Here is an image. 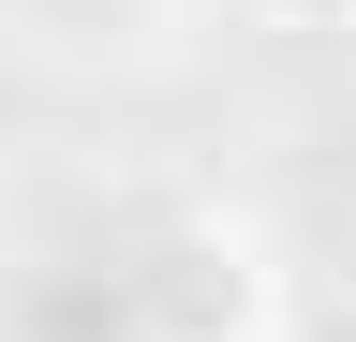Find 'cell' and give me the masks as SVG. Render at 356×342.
<instances>
[{
    "mask_svg": "<svg viewBox=\"0 0 356 342\" xmlns=\"http://www.w3.org/2000/svg\"><path fill=\"white\" fill-rule=\"evenodd\" d=\"M297 342H356V283H327V297H312V313H297Z\"/></svg>",
    "mask_w": 356,
    "mask_h": 342,
    "instance_id": "obj_2",
    "label": "cell"
},
{
    "mask_svg": "<svg viewBox=\"0 0 356 342\" xmlns=\"http://www.w3.org/2000/svg\"><path fill=\"white\" fill-rule=\"evenodd\" d=\"M134 342H252L267 327V238L252 224H163L119 283Z\"/></svg>",
    "mask_w": 356,
    "mask_h": 342,
    "instance_id": "obj_1",
    "label": "cell"
},
{
    "mask_svg": "<svg viewBox=\"0 0 356 342\" xmlns=\"http://www.w3.org/2000/svg\"><path fill=\"white\" fill-rule=\"evenodd\" d=\"M252 15H282V30H356V0H252Z\"/></svg>",
    "mask_w": 356,
    "mask_h": 342,
    "instance_id": "obj_3",
    "label": "cell"
}]
</instances>
